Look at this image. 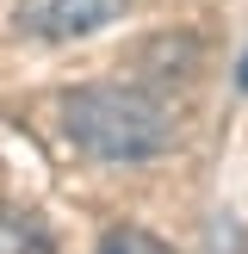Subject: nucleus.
<instances>
[{
	"label": "nucleus",
	"mask_w": 248,
	"mask_h": 254,
	"mask_svg": "<svg viewBox=\"0 0 248 254\" xmlns=\"http://www.w3.org/2000/svg\"><path fill=\"white\" fill-rule=\"evenodd\" d=\"M62 130L93 161H149L174 143V118L149 87L130 81H93L62 99Z\"/></svg>",
	"instance_id": "nucleus-1"
},
{
	"label": "nucleus",
	"mask_w": 248,
	"mask_h": 254,
	"mask_svg": "<svg viewBox=\"0 0 248 254\" xmlns=\"http://www.w3.org/2000/svg\"><path fill=\"white\" fill-rule=\"evenodd\" d=\"M124 12V0H19L12 19L25 37H44V44H68V37H93L99 25H112Z\"/></svg>",
	"instance_id": "nucleus-2"
},
{
	"label": "nucleus",
	"mask_w": 248,
	"mask_h": 254,
	"mask_svg": "<svg viewBox=\"0 0 248 254\" xmlns=\"http://www.w3.org/2000/svg\"><path fill=\"white\" fill-rule=\"evenodd\" d=\"M168 62V68H149V81H155V74H161V81H192V68H198V44H192V37H155V44H143V50H136V62Z\"/></svg>",
	"instance_id": "nucleus-3"
},
{
	"label": "nucleus",
	"mask_w": 248,
	"mask_h": 254,
	"mask_svg": "<svg viewBox=\"0 0 248 254\" xmlns=\"http://www.w3.org/2000/svg\"><path fill=\"white\" fill-rule=\"evenodd\" d=\"M0 254H56V242L31 211H0Z\"/></svg>",
	"instance_id": "nucleus-4"
},
{
	"label": "nucleus",
	"mask_w": 248,
	"mask_h": 254,
	"mask_svg": "<svg viewBox=\"0 0 248 254\" xmlns=\"http://www.w3.org/2000/svg\"><path fill=\"white\" fill-rule=\"evenodd\" d=\"M99 254H174L161 236H149V230H136V223H118V230H106L99 236Z\"/></svg>",
	"instance_id": "nucleus-5"
},
{
	"label": "nucleus",
	"mask_w": 248,
	"mask_h": 254,
	"mask_svg": "<svg viewBox=\"0 0 248 254\" xmlns=\"http://www.w3.org/2000/svg\"><path fill=\"white\" fill-rule=\"evenodd\" d=\"M236 81H242V93H248V56H242V74H236Z\"/></svg>",
	"instance_id": "nucleus-6"
}]
</instances>
